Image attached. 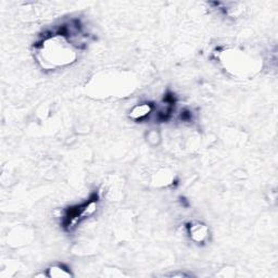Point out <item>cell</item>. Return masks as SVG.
Masks as SVG:
<instances>
[{
    "label": "cell",
    "mask_w": 278,
    "mask_h": 278,
    "mask_svg": "<svg viewBox=\"0 0 278 278\" xmlns=\"http://www.w3.org/2000/svg\"><path fill=\"white\" fill-rule=\"evenodd\" d=\"M45 276L50 278H66V277H72L73 274L69 268L63 264H53L51 265L46 273Z\"/></svg>",
    "instance_id": "obj_5"
},
{
    "label": "cell",
    "mask_w": 278,
    "mask_h": 278,
    "mask_svg": "<svg viewBox=\"0 0 278 278\" xmlns=\"http://www.w3.org/2000/svg\"><path fill=\"white\" fill-rule=\"evenodd\" d=\"M153 109L154 107L149 103L136 105L129 111V117L134 120V121H142V120L148 117L152 113Z\"/></svg>",
    "instance_id": "obj_4"
},
{
    "label": "cell",
    "mask_w": 278,
    "mask_h": 278,
    "mask_svg": "<svg viewBox=\"0 0 278 278\" xmlns=\"http://www.w3.org/2000/svg\"><path fill=\"white\" fill-rule=\"evenodd\" d=\"M168 276H171V277H187L189 275L185 274V273H172V274H169Z\"/></svg>",
    "instance_id": "obj_7"
},
{
    "label": "cell",
    "mask_w": 278,
    "mask_h": 278,
    "mask_svg": "<svg viewBox=\"0 0 278 278\" xmlns=\"http://www.w3.org/2000/svg\"><path fill=\"white\" fill-rule=\"evenodd\" d=\"M219 60L225 71L237 77L244 78L253 75V73L259 70V61H256L252 55L242 50L227 49L221 51Z\"/></svg>",
    "instance_id": "obj_2"
},
{
    "label": "cell",
    "mask_w": 278,
    "mask_h": 278,
    "mask_svg": "<svg viewBox=\"0 0 278 278\" xmlns=\"http://www.w3.org/2000/svg\"><path fill=\"white\" fill-rule=\"evenodd\" d=\"M147 138H148V142H149L153 146L157 145V144H159V142H160V136H159V134H157L155 131L150 132L149 134H148Z\"/></svg>",
    "instance_id": "obj_6"
},
{
    "label": "cell",
    "mask_w": 278,
    "mask_h": 278,
    "mask_svg": "<svg viewBox=\"0 0 278 278\" xmlns=\"http://www.w3.org/2000/svg\"><path fill=\"white\" fill-rule=\"evenodd\" d=\"M187 231L190 239L196 244H205L210 235L209 227L200 222H191L187 226Z\"/></svg>",
    "instance_id": "obj_3"
},
{
    "label": "cell",
    "mask_w": 278,
    "mask_h": 278,
    "mask_svg": "<svg viewBox=\"0 0 278 278\" xmlns=\"http://www.w3.org/2000/svg\"><path fill=\"white\" fill-rule=\"evenodd\" d=\"M77 47L63 31L44 36L36 45V59L44 69L70 66L77 59Z\"/></svg>",
    "instance_id": "obj_1"
}]
</instances>
